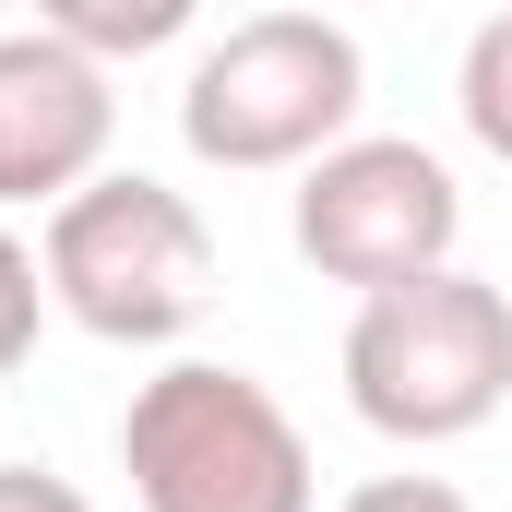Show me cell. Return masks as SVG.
I'll return each instance as SVG.
<instances>
[{
    "mask_svg": "<svg viewBox=\"0 0 512 512\" xmlns=\"http://www.w3.org/2000/svg\"><path fill=\"white\" fill-rule=\"evenodd\" d=\"M346 405L405 453L477 441L512 405V298L489 274H465V262L370 286L358 322H346Z\"/></svg>",
    "mask_w": 512,
    "mask_h": 512,
    "instance_id": "6da1fadb",
    "label": "cell"
},
{
    "mask_svg": "<svg viewBox=\"0 0 512 512\" xmlns=\"http://www.w3.org/2000/svg\"><path fill=\"white\" fill-rule=\"evenodd\" d=\"M358 108H370V60L334 12H251L191 60L179 143L227 179H274V167L334 155L358 131Z\"/></svg>",
    "mask_w": 512,
    "mask_h": 512,
    "instance_id": "7a4b0ae2",
    "label": "cell"
},
{
    "mask_svg": "<svg viewBox=\"0 0 512 512\" xmlns=\"http://www.w3.org/2000/svg\"><path fill=\"white\" fill-rule=\"evenodd\" d=\"M120 477L143 512H310L322 501L298 417L227 358H167L120 405Z\"/></svg>",
    "mask_w": 512,
    "mask_h": 512,
    "instance_id": "3957f363",
    "label": "cell"
},
{
    "mask_svg": "<svg viewBox=\"0 0 512 512\" xmlns=\"http://www.w3.org/2000/svg\"><path fill=\"white\" fill-rule=\"evenodd\" d=\"M36 262H48V310L84 322L96 346H167L215 298V227L191 215V191L143 167H96L72 203H48Z\"/></svg>",
    "mask_w": 512,
    "mask_h": 512,
    "instance_id": "277c9868",
    "label": "cell"
},
{
    "mask_svg": "<svg viewBox=\"0 0 512 512\" xmlns=\"http://www.w3.org/2000/svg\"><path fill=\"white\" fill-rule=\"evenodd\" d=\"M286 239L310 274H334V286H405V274H429V262H453L465 239V191H453V167L429 155V143H405V131H346L334 155H310L298 167V215H286Z\"/></svg>",
    "mask_w": 512,
    "mask_h": 512,
    "instance_id": "5b68a950",
    "label": "cell"
},
{
    "mask_svg": "<svg viewBox=\"0 0 512 512\" xmlns=\"http://www.w3.org/2000/svg\"><path fill=\"white\" fill-rule=\"evenodd\" d=\"M120 143V96H108V60L24 24L0 36V215L12 203H72Z\"/></svg>",
    "mask_w": 512,
    "mask_h": 512,
    "instance_id": "8992f818",
    "label": "cell"
},
{
    "mask_svg": "<svg viewBox=\"0 0 512 512\" xmlns=\"http://www.w3.org/2000/svg\"><path fill=\"white\" fill-rule=\"evenodd\" d=\"M191 12H203V0H36V24L72 36V48H96V60H155V48H179Z\"/></svg>",
    "mask_w": 512,
    "mask_h": 512,
    "instance_id": "52a82bcc",
    "label": "cell"
},
{
    "mask_svg": "<svg viewBox=\"0 0 512 512\" xmlns=\"http://www.w3.org/2000/svg\"><path fill=\"white\" fill-rule=\"evenodd\" d=\"M453 108H465V131L489 143L512 167V12H489L477 36H465V72H453Z\"/></svg>",
    "mask_w": 512,
    "mask_h": 512,
    "instance_id": "ba28073f",
    "label": "cell"
},
{
    "mask_svg": "<svg viewBox=\"0 0 512 512\" xmlns=\"http://www.w3.org/2000/svg\"><path fill=\"white\" fill-rule=\"evenodd\" d=\"M36 322H48V262H36L12 227H0V382L36 358Z\"/></svg>",
    "mask_w": 512,
    "mask_h": 512,
    "instance_id": "9c48e42d",
    "label": "cell"
},
{
    "mask_svg": "<svg viewBox=\"0 0 512 512\" xmlns=\"http://www.w3.org/2000/svg\"><path fill=\"white\" fill-rule=\"evenodd\" d=\"M346 512H477L453 477H370V489H346Z\"/></svg>",
    "mask_w": 512,
    "mask_h": 512,
    "instance_id": "30bf717a",
    "label": "cell"
},
{
    "mask_svg": "<svg viewBox=\"0 0 512 512\" xmlns=\"http://www.w3.org/2000/svg\"><path fill=\"white\" fill-rule=\"evenodd\" d=\"M0 512H96L72 477H48V465H0Z\"/></svg>",
    "mask_w": 512,
    "mask_h": 512,
    "instance_id": "8fae6325",
    "label": "cell"
},
{
    "mask_svg": "<svg viewBox=\"0 0 512 512\" xmlns=\"http://www.w3.org/2000/svg\"><path fill=\"white\" fill-rule=\"evenodd\" d=\"M0 12H12V0H0Z\"/></svg>",
    "mask_w": 512,
    "mask_h": 512,
    "instance_id": "7c38bea8",
    "label": "cell"
}]
</instances>
